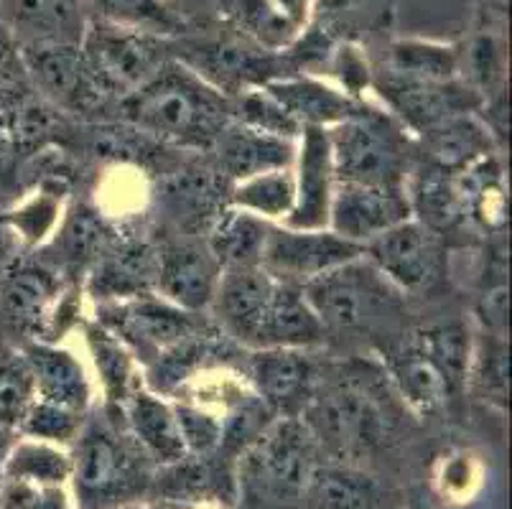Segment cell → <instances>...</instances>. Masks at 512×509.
Returning a JSON list of instances; mask_svg holds the SVG:
<instances>
[{
  "instance_id": "cell-1",
  "label": "cell",
  "mask_w": 512,
  "mask_h": 509,
  "mask_svg": "<svg viewBox=\"0 0 512 509\" xmlns=\"http://www.w3.org/2000/svg\"><path fill=\"white\" fill-rule=\"evenodd\" d=\"M212 303L227 334L253 349H304L324 331L301 288L263 265L222 270Z\"/></svg>"
},
{
  "instance_id": "cell-2",
  "label": "cell",
  "mask_w": 512,
  "mask_h": 509,
  "mask_svg": "<svg viewBox=\"0 0 512 509\" xmlns=\"http://www.w3.org/2000/svg\"><path fill=\"white\" fill-rule=\"evenodd\" d=\"M125 120L143 135L186 148H209L230 125V105L220 90L184 64L169 62L141 90L123 97Z\"/></svg>"
},
{
  "instance_id": "cell-3",
  "label": "cell",
  "mask_w": 512,
  "mask_h": 509,
  "mask_svg": "<svg viewBox=\"0 0 512 509\" xmlns=\"http://www.w3.org/2000/svg\"><path fill=\"white\" fill-rule=\"evenodd\" d=\"M337 184L403 189L406 148L393 125L377 112H360L329 133Z\"/></svg>"
},
{
  "instance_id": "cell-4",
  "label": "cell",
  "mask_w": 512,
  "mask_h": 509,
  "mask_svg": "<svg viewBox=\"0 0 512 509\" xmlns=\"http://www.w3.org/2000/svg\"><path fill=\"white\" fill-rule=\"evenodd\" d=\"M309 433L339 456H362L383 446L393 420L375 390L360 380H342L309 405Z\"/></svg>"
},
{
  "instance_id": "cell-5",
  "label": "cell",
  "mask_w": 512,
  "mask_h": 509,
  "mask_svg": "<svg viewBox=\"0 0 512 509\" xmlns=\"http://www.w3.org/2000/svg\"><path fill=\"white\" fill-rule=\"evenodd\" d=\"M79 46L102 90L120 100L141 90L143 84L151 82L169 64L166 39L97 18L87 23Z\"/></svg>"
},
{
  "instance_id": "cell-6",
  "label": "cell",
  "mask_w": 512,
  "mask_h": 509,
  "mask_svg": "<svg viewBox=\"0 0 512 509\" xmlns=\"http://www.w3.org/2000/svg\"><path fill=\"white\" fill-rule=\"evenodd\" d=\"M390 286L393 283L360 255L304 283L301 293L321 326L355 329L393 303Z\"/></svg>"
},
{
  "instance_id": "cell-7",
  "label": "cell",
  "mask_w": 512,
  "mask_h": 509,
  "mask_svg": "<svg viewBox=\"0 0 512 509\" xmlns=\"http://www.w3.org/2000/svg\"><path fill=\"white\" fill-rule=\"evenodd\" d=\"M18 46L34 90L51 105L74 115L97 112L107 105L110 95L95 79L79 44L39 41Z\"/></svg>"
},
{
  "instance_id": "cell-8",
  "label": "cell",
  "mask_w": 512,
  "mask_h": 509,
  "mask_svg": "<svg viewBox=\"0 0 512 509\" xmlns=\"http://www.w3.org/2000/svg\"><path fill=\"white\" fill-rule=\"evenodd\" d=\"M360 255H365V245L344 240L337 232L271 227L260 265L283 283L304 286L321 273L339 268Z\"/></svg>"
},
{
  "instance_id": "cell-9",
  "label": "cell",
  "mask_w": 512,
  "mask_h": 509,
  "mask_svg": "<svg viewBox=\"0 0 512 509\" xmlns=\"http://www.w3.org/2000/svg\"><path fill=\"white\" fill-rule=\"evenodd\" d=\"M102 326L113 331L125 347L136 349L141 357H161L199 334L197 321L189 311L151 296L110 303L102 311Z\"/></svg>"
},
{
  "instance_id": "cell-10",
  "label": "cell",
  "mask_w": 512,
  "mask_h": 509,
  "mask_svg": "<svg viewBox=\"0 0 512 509\" xmlns=\"http://www.w3.org/2000/svg\"><path fill=\"white\" fill-rule=\"evenodd\" d=\"M311 433L306 423L286 418L273 423L250 451L253 482L276 499H299L311 476Z\"/></svg>"
},
{
  "instance_id": "cell-11",
  "label": "cell",
  "mask_w": 512,
  "mask_h": 509,
  "mask_svg": "<svg viewBox=\"0 0 512 509\" xmlns=\"http://www.w3.org/2000/svg\"><path fill=\"white\" fill-rule=\"evenodd\" d=\"M365 255L393 286L418 291L439 273V242L431 227L416 219L395 224L365 245Z\"/></svg>"
},
{
  "instance_id": "cell-12",
  "label": "cell",
  "mask_w": 512,
  "mask_h": 509,
  "mask_svg": "<svg viewBox=\"0 0 512 509\" xmlns=\"http://www.w3.org/2000/svg\"><path fill=\"white\" fill-rule=\"evenodd\" d=\"M411 212V202L403 189L337 184L329 207V224L332 232L344 240L367 245L395 224L411 219Z\"/></svg>"
},
{
  "instance_id": "cell-13",
  "label": "cell",
  "mask_w": 512,
  "mask_h": 509,
  "mask_svg": "<svg viewBox=\"0 0 512 509\" xmlns=\"http://www.w3.org/2000/svg\"><path fill=\"white\" fill-rule=\"evenodd\" d=\"M296 184V202L286 217L291 230H324L329 224V207L337 179H334L329 133L316 125L301 128V156Z\"/></svg>"
},
{
  "instance_id": "cell-14",
  "label": "cell",
  "mask_w": 512,
  "mask_h": 509,
  "mask_svg": "<svg viewBox=\"0 0 512 509\" xmlns=\"http://www.w3.org/2000/svg\"><path fill=\"white\" fill-rule=\"evenodd\" d=\"M222 265L207 245H171L156 260V283L164 298L184 311H199L214 301Z\"/></svg>"
},
{
  "instance_id": "cell-15",
  "label": "cell",
  "mask_w": 512,
  "mask_h": 509,
  "mask_svg": "<svg viewBox=\"0 0 512 509\" xmlns=\"http://www.w3.org/2000/svg\"><path fill=\"white\" fill-rule=\"evenodd\" d=\"M0 23L18 44H82L85 0H0Z\"/></svg>"
},
{
  "instance_id": "cell-16",
  "label": "cell",
  "mask_w": 512,
  "mask_h": 509,
  "mask_svg": "<svg viewBox=\"0 0 512 509\" xmlns=\"http://www.w3.org/2000/svg\"><path fill=\"white\" fill-rule=\"evenodd\" d=\"M77 479L90 499L120 497L138 482L136 454L110 431L92 428L79 443Z\"/></svg>"
},
{
  "instance_id": "cell-17",
  "label": "cell",
  "mask_w": 512,
  "mask_h": 509,
  "mask_svg": "<svg viewBox=\"0 0 512 509\" xmlns=\"http://www.w3.org/2000/svg\"><path fill=\"white\" fill-rule=\"evenodd\" d=\"M380 92L400 118L421 133L451 118H459L469 107L467 92L454 82H423V79L390 74L380 84Z\"/></svg>"
},
{
  "instance_id": "cell-18",
  "label": "cell",
  "mask_w": 512,
  "mask_h": 509,
  "mask_svg": "<svg viewBox=\"0 0 512 509\" xmlns=\"http://www.w3.org/2000/svg\"><path fill=\"white\" fill-rule=\"evenodd\" d=\"M186 64L220 92H245L253 82H265V69L271 59L258 49H250L235 39H214L207 44H192Z\"/></svg>"
},
{
  "instance_id": "cell-19",
  "label": "cell",
  "mask_w": 512,
  "mask_h": 509,
  "mask_svg": "<svg viewBox=\"0 0 512 509\" xmlns=\"http://www.w3.org/2000/svg\"><path fill=\"white\" fill-rule=\"evenodd\" d=\"M250 377L260 398L276 408H296L314 398V364L301 349H258L250 359Z\"/></svg>"
},
{
  "instance_id": "cell-20",
  "label": "cell",
  "mask_w": 512,
  "mask_h": 509,
  "mask_svg": "<svg viewBox=\"0 0 512 509\" xmlns=\"http://www.w3.org/2000/svg\"><path fill=\"white\" fill-rule=\"evenodd\" d=\"M214 146L220 148V163L232 179H253L265 171H278L291 163L293 148L286 138L260 133L242 123H230Z\"/></svg>"
},
{
  "instance_id": "cell-21",
  "label": "cell",
  "mask_w": 512,
  "mask_h": 509,
  "mask_svg": "<svg viewBox=\"0 0 512 509\" xmlns=\"http://www.w3.org/2000/svg\"><path fill=\"white\" fill-rule=\"evenodd\" d=\"M265 92L301 128H306V125L327 128V125H339L344 120L365 112L360 105L349 100V97L329 90V87L314 82V79H273V82H265Z\"/></svg>"
},
{
  "instance_id": "cell-22",
  "label": "cell",
  "mask_w": 512,
  "mask_h": 509,
  "mask_svg": "<svg viewBox=\"0 0 512 509\" xmlns=\"http://www.w3.org/2000/svg\"><path fill=\"white\" fill-rule=\"evenodd\" d=\"M57 280L36 265L8 270L0 283V319L16 331H36L49 319Z\"/></svg>"
},
{
  "instance_id": "cell-23",
  "label": "cell",
  "mask_w": 512,
  "mask_h": 509,
  "mask_svg": "<svg viewBox=\"0 0 512 509\" xmlns=\"http://www.w3.org/2000/svg\"><path fill=\"white\" fill-rule=\"evenodd\" d=\"M26 364L34 375L36 398L46 403L62 405V408L82 413L90 398L85 372L79 367L77 359L62 349L46 347V344H34L26 349Z\"/></svg>"
},
{
  "instance_id": "cell-24",
  "label": "cell",
  "mask_w": 512,
  "mask_h": 509,
  "mask_svg": "<svg viewBox=\"0 0 512 509\" xmlns=\"http://www.w3.org/2000/svg\"><path fill=\"white\" fill-rule=\"evenodd\" d=\"M390 375L403 400L421 415L436 413L451 395L446 377L416 342L390 354Z\"/></svg>"
},
{
  "instance_id": "cell-25",
  "label": "cell",
  "mask_w": 512,
  "mask_h": 509,
  "mask_svg": "<svg viewBox=\"0 0 512 509\" xmlns=\"http://www.w3.org/2000/svg\"><path fill=\"white\" fill-rule=\"evenodd\" d=\"M125 415L133 428V436L156 456L158 461H181L186 454L184 441H181L176 415L164 400L148 392H133L125 400Z\"/></svg>"
},
{
  "instance_id": "cell-26",
  "label": "cell",
  "mask_w": 512,
  "mask_h": 509,
  "mask_svg": "<svg viewBox=\"0 0 512 509\" xmlns=\"http://www.w3.org/2000/svg\"><path fill=\"white\" fill-rule=\"evenodd\" d=\"M268 224L255 214L222 212L212 227L209 252L217 263L225 268H242V265H260L265 240H268Z\"/></svg>"
},
{
  "instance_id": "cell-27",
  "label": "cell",
  "mask_w": 512,
  "mask_h": 509,
  "mask_svg": "<svg viewBox=\"0 0 512 509\" xmlns=\"http://www.w3.org/2000/svg\"><path fill=\"white\" fill-rule=\"evenodd\" d=\"M97 21L171 39L186 31V21L166 0H90Z\"/></svg>"
},
{
  "instance_id": "cell-28",
  "label": "cell",
  "mask_w": 512,
  "mask_h": 509,
  "mask_svg": "<svg viewBox=\"0 0 512 509\" xmlns=\"http://www.w3.org/2000/svg\"><path fill=\"white\" fill-rule=\"evenodd\" d=\"M304 494L311 509H375L377 492L367 476L349 469H311Z\"/></svg>"
},
{
  "instance_id": "cell-29",
  "label": "cell",
  "mask_w": 512,
  "mask_h": 509,
  "mask_svg": "<svg viewBox=\"0 0 512 509\" xmlns=\"http://www.w3.org/2000/svg\"><path fill=\"white\" fill-rule=\"evenodd\" d=\"M426 135L436 166L446 168V171L469 168L477 161H482V158H487L490 138H487V133L479 125L462 118V115L426 130Z\"/></svg>"
},
{
  "instance_id": "cell-30",
  "label": "cell",
  "mask_w": 512,
  "mask_h": 509,
  "mask_svg": "<svg viewBox=\"0 0 512 509\" xmlns=\"http://www.w3.org/2000/svg\"><path fill=\"white\" fill-rule=\"evenodd\" d=\"M416 209L426 227H451L467 209L464 186L446 168H428L418 176Z\"/></svg>"
},
{
  "instance_id": "cell-31",
  "label": "cell",
  "mask_w": 512,
  "mask_h": 509,
  "mask_svg": "<svg viewBox=\"0 0 512 509\" xmlns=\"http://www.w3.org/2000/svg\"><path fill=\"white\" fill-rule=\"evenodd\" d=\"M296 202V184L286 168L265 171V174L245 179L232 191V204L245 212H255L258 217L286 219Z\"/></svg>"
},
{
  "instance_id": "cell-32",
  "label": "cell",
  "mask_w": 512,
  "mask_h": 509,
  "mask_svg": "<svg viewBox=\"0 0 512 509\" xmlns=\"http://www.w3.org/2000/svg\"><path fill=\"white\" fill-rule=\"evenodd\" d=\"M428 359L441 370V375L449 382L451 392L467 382V367H469V334L464 326L459 324H439L428 326V329L418 331L413 339Z\"/></svg>"
},
{
  "instance_id": "cell-33",
  "label": "cell",
  "mask_w": 512,
  "mask_h": 509,
  "mask_svg": "<svg viewBox=\"0 0 512 509\" xmlns=\"http://www.w3.org/2000/svg\"><path fill=\"white\" fill-rule=\"evenodd\" d=\"M87 339H90V349L95 354V364L100 370L102 382H105L107 398L113 403L125 405V400L133 395L130 392V354L125 344L120 342L113 331H107L105 326L97 324L87 329Z\"/></svg>"
},
{
  "instance_id": "cell-34",
  "label": "cell",
  "mask_w": 512,
  "mask_h": 509,
  "mask_svg": "<svg viewBox=\"0 0 512 509\" xmlns=\"http://www.w3.org/2000/svg\"><path fill=\"white\" fill-rule=\"evenodd\" d=\"M459 56L454 49L431 44H395L393 74L423 82H454Z\"/></svg>"
},
{
  "instance_id": "cell-35",
  "label": "cell",
  "mask_w": 512,
  "mask_h": 509,
  "mask_svg": "<svg viewBox=\"0 0 512 509\" xmlns=\"http://www.w3.org/2000/svg\"><path fill=\"white\" fill-rule=\"evenodd\" d=\"M34 84H31L26 64H23L21 46L13 34L0 23V110L11 115L13 110L34 100Z\"/></svg>"
},
{
  "instance_id": "cell-36",
  "label": "cell",
  "mask_w": 512,
  "mask_h": 509,
  "mask_svg": "<svg viewBox=\"0 0 512 509\" xmlns=\"http://www.w3.org/2000/svg\"><path fill=\"white\" fill-rule=\"evenodd\" d=\"M34 398V375L26 359H0V431L21 426Z\"/></svg>"
},
{
  "instance_id": "cell-37",
  "label": "cell",
  "mask_w": 512,
  "mask_h": 509,
  "mask_svg": "<svg viewBox=\"0 0 512 509\" xmlns=\"http://www.w3.org/2000/svg\"><path fill=\"white\" fill-rule=\"evenodd\" d=\"M69 464L62 454L39 443H23L6 459V474L13 482H62Z\"/></svg>"
},
{
  "instance_id": "cell-38",
  "label": "cell",
  "mask_w": 512,
  "mask_h": 509,
  "mask_svg": "<svg viewBox=\"0 0 512 509\" xmlns=\"http://www.w3.org/2000/svg\"><path fill=\"white\" fill-rule=\"evenodd\" d=\"M240 123L260 133L278 135V138H291L301 133V125L263 90H248L240 100Z\"/></svg>"
},
{
  "instance_id": "cell-39",
  "label": "cell",
  "mask_w": 512,
  "mask_h": 509,
  "mask_svg": "<svg viewBox=\"0 0 512 509\" xmlns=\"http://www.w3.org/2000/svg\"><path fill=\"white\" fill-rule=\"evenodd\" d=\"M79 413L62 408V405L46 403V400L34 398L26 415L21 420V428L36 438H49V441H67L77 431Z\"/></svg>"
},
{
  "instance_id": "cell-40",
  "label": "cell",
  "mask_w": 512,
  "mask_h": 509,
  "mask_svg": "<svg viewBox=\"0 0 512 509\" xmlns=\"http://www.w3.org/2000/svg\"><path fill=\"white\" fill-rule=\"evenodd\" d=\"M174 415L186 451H209V448L220 443L222 426L212 415L202 413L197 408H189V405H179Z\"/></svg>"
},
{
  "instance_id": "cell-41",
  "label": "cell",
  "mask_w": 512,
  "mask_h": 509,
  "mask_svg": "<svg viewBox=\"0 0 512 509\" xmlns=\"http://www.w3.org/2000/svg\"><path fill=\"white\" fill-rule=\"evenodd\" d=\"M479 385H484L487 398L502 400L507 392V359L502 344H492L479 362Z\"/></svg>"
},
{
  "instance_id": "cell-42",
  "label": "cell",
  "mask_w": 512,
  "mask_h": 509,
  "mask_svg": "<svg viewBox=\"0 0 512 509\" xmlns=\"http://www.w3.org/2000/svg\"><path fill=\"white\" fill-rule=\"evenodd\" d=\"M166 3H169L176 13H181V11H189V8L199 6V3H204V0H166Z\"/></svg>"
},
{
  "instance_id": "cell-43",
  "label": "cell",
  "mask_w": 512,
  "mask_h": 509,
  "mask_svg": "<svg viewBox=\"0 0 512 509\" xmlns=\"http://www.w3.org/2000/svg\"><path fill=\"white\" fill-rule=\"evenodd\" d=\"M8 138V123H6V115H3V110H0V143Z\"/></svg>"
}]
</instances>
